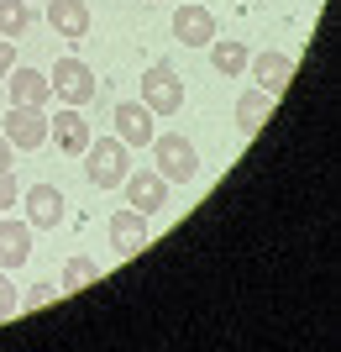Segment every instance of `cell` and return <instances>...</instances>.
Segmentation results:
<instances>
[{
	"label": "cell",
	"instance_id": "5",
	"mask_svg": "<svg viewBox=\"0 0 341 352\" xmlns=\"http://www.w3.org/2000/svg\"><path fill=\"white\" fill-rule=\"evenodd\" d=\"M142 105H148L152 116H178V105H184V79H178L168 63H152L142 74Z\"/></svg>",
	"mask_w": 341,
	"mask_h": 352
},
{
	"label": "cell",
	"instance_id": "14",
	"mask_svg": "<svg viewBox=\"0 0 341 352\" xmlns=\"http://www.w3.org/2000/svg\"><path fill=\"white\" fill-rule=\"evenodd\" d=\"M5 89H11V105H47V95H53L43 69H21V63L5 74Z\"/></svg>",
	"mask_w": 341,
	"mask_h": 352
},
{
	"label": "cell",
	"instance_id": "7",
	"mask_svg": "<svg viewBox=\"0 0 341 352\" xmlns=\"http://www.w3.org/2000/svg\"><path fill=\"white\" fill-rule=\"evenodd\" d=\"M174 37L184 47H210V43H215V16H210V6L184 0V6L174 11Z\"/></svg>",
	"mask_w": 341,
	"mask_h": 352
},
{
	"label": "cell",
	"instance_id": "4",
	"mask_svg": "<svg viewBox=\"0 0 341 352\" xmlns=\"http://www.w3.org/2000/svg\"><path fill=\"white\" fill-rule=\"evenodd\" d=\"M0 137H5L16 153L43 147V142H47V116H43V105H11V111L0 116Z\"/></svg>",
	"mask_w": 341,
	"mask_h": 352
},
{
	"label": "cell",
	"instance_id": "1",
	"mask_svg": "<svg viewBox=\"0 0 341 352\" xmlns=\"http://www.w3.org/2000/svg\"><path fill=\"white\" fill-rule=\"evenodd\" d=\"M152 168L168 179V184H189L194 174H200V153H194V142L184 132H152Z\"/></svg>",
	"mask_w": 341,
	"mask_h": 352
},
{
	"label": "cell",
	"instance_id": "21",
	"mask_svg": "<svg viewBox=\"0 0 341 352\" xmlns=\"http://www.w3.org/2000/svg\"><path fill=\"white\" fill-rule=\"evenodd\" d=\"M16 200H21V184H16V174H11V168H0V216H5V210H11Z\"/></svg>",
	"mask_w": 341,
	"mask_h": 352
},
{
	"label": "cell",
	"instance_id": "17",
	"mask_svg": "<svg viewBox=\"0 0 341 352\" xmlns=\"http://www.w3.org/2000/svg\"><path fill=\"white\" fill-rule=\"evenodd\" d=\"M247 58H252V53H247L237 37H215V43H210V63H215V74H226V79H242V74H247Z\"/></svg>",
	"mask_w": 341,
	"mask_h": 352
},
{
	"label": "cell",
	"instance_id": "22",
	"mask_svg": "<svg viewBox=\"0 0 341 352\" xmlns=\"http://www.w3.org/2000/svg\"><path fill=\"white\" fill-rule=\"evenodd\" d=\"M16 69V37H0V79Z\"/></svg>",
	"mask_w": 341,
	"mask_h": 352
},
{
	"label": "cell",
	"instance_id": "12",
	"mask_svg": "<svg viewBox=\"0 0 341 352\" xmlns=\"http://www.w3.org/2000/svg\"><path fill=\"white\" fill-rule=\"evenodd\" d=\"M148 216H142V210H116V216H110V248L121 252V258H132V252H142L148 248Z\"/></svg>",
	"mask_w": 341,
	"mask_h": 352
},
{
	"label": "cell",
	"instance_id": "24",
	"mask_svg": "<svg viewBox=\"0 0 341 352\" xmlns=\"http://www.w3.org/2000/svg\"><path fill=\"white\" fill-rule=\"evenodd\" d=\"M11 153H16V147L5 142V137H0V168H11Z\"/></svg>",
	"mask_w": 341,
	"mask_h": 352
},
{
	"label": "cell",
	"instance_id": "3",
	"mask_svg": "<svg viewBox=\"0 0 341 352\" xmlns=\"http://www.w3.org/2000/svg\"><path fill=\"white\" fill-rule=\"evenodd\" d=\"M47 85H53V95H58L63 105H89V100H95V89H100V85H95V74H89V63L74 58V53L53 63Z\"/></svg>",
	"mask_w": 341,
	"mask_h": 352
},
{
	"label": "cell",
	"instance_id": "20",
	"mask_svg": "<svg viewBox=\"0 0 341 352\" xmlns=\"http://www.w3.org/2000/svg\"><path fill=\"white\" fill-rule=\"evenodd\" d=\"M16 310H21V294H16L11 274H5V268H0V321H11Z\"/></svg>",
	"mask_w": 341,
	"mask_h": 352
},
{
	"label": "cell",
	"instance_id": "9",
	"mask_svg": "<svg viewBox=\"0 0 341 352\" xmlns=\"http://www.w3.org/2000/svg\"><path fill=\"white\" fill-rule=\"evenodd\" d=\"M247 74L257 79V89L283 95V89H289V79H294V58H289V53H279V47H268V53L247 58Z\"/></svg>",
	"mask_w": 341,
	"mask_h": 352
},
{
	"label": "cell",
	"instance_id": "11",
	"mask_svg": "<svg viewBox=\"0 0 341 352\" xmlns=\"http://www.w3.org/2000/svg\"><path fill=\"white\" fill-rule=\"evenodd\" d=\"M89 121L79 116V105H63L58 116H47V142H58L63 153H84L89 147Z\"/></svg>",
	"mask_w": 341,
	"mask_h": 352
},
{
	"label": "cell",
	"instance_id": "18",
	"mask_svg": "<svg viewBox=\"0 0 341 352\" xmlns=\"http://www.w3.org/2000/svg\"><path fill=\"white\" fill-rule=\"evenodd\" d=\"M95 279H100V263H95V258H84V252H74V258L63 263L58 289H63V294H79V289H89Z\"/></svg>",
	"mask_w": 341,
	"mask_h": 352
},
{
	"label": "cell",
	"instance_id": "19",
	"mask_svg": "<svg viewBox=\"0 0 341 352\" xmlns=\"http://www.w3.org/2000/svg\"><path fill=\"white\" fill-rule=\"evenodd\" d=\"M32 21V11L21 6V0H0V37H21Z\"/></svg>",
	"mask_w": 341,
	"mask_h": 352
},
{
	"label": "cell",
	"instance_id": "13",
	"mask_svg": "<svg viewBox=\"0 0 341 352\" xmlns=\"http://www.w3.org/2000/svg\"><path fill=\"white\" fill-rule=\"evenodd\" d=\"M27 258H32V226L27 221L0 216V268L11 274V268H21Z\"/></svg>",
	"mask_w": 341,
	"mask_h": 352
},
{
	"label": "cell",
	"instance_id": "10",
	"mask_svg": "<svg viewBox=\"0 0 341 352\" xmlns=\"http://www.w3.org/2000/svg\"><path fill=\"white\" fill-rule=\"evenodd\" d=\"M152 132H158V121H152V111L142 100H121L116 105V137L126 147H148Z\"/></svg>",
	"mask_w": 341,
	"mask_h": 352
},
{
	"label": "cell",
	"instance_id": "23",
	"mask_svg": "<svg viewBox=\"0 0 341 352\" xmlns=\"http://www.w3.org/2000/svg\"><path fill=\"white\" fill-rule=\"evenodd\" d=\"M53 294H63V289H47V284H37V289H32L27 300H21V305H27V310H43L47 300H53Z\"/></svg>",
	"mask_w": 341,
	"mask_h": 352
},
{
	"label": "cell",
	"instance_id": "6",
	"mask_svg": "<svg viewBox=\"0 0 341 352\" xmlns=\"http://www.w3.org/2000/svg\"><path fill=\"white\" fill-rule=\"evenodd\" d=\"M126 200H132V210H142V216H152V210L168 206V179L158 174V168H126Z\"/></svg>",
	"mask_w": 341,
	"mask_h": 352
},
{
	"label": "cell",
	"instance_id": "2",
	"mask_svg": "<svg viewBox=\"0 0 341 352\" xmlns=\"http://www.w3.org/2000/svg\"><path fill=\"white\" fill-rule=\"evenodd\" d=\"M126 153L132 147L121 142V137H89L84 147V174L95 190H121V179H126Z\"/></svg>",
	"mask_w": 341,
	"mask_h": 352
},
{
	"label": "cell",
	"instance_id": "8",
	"mask_svg": "<svg viewBox=\"0 0 341 352\" xmlns=\"http://www.w3.org/2000/svg\"><path fill=\"white\" fill-rule=\"evenodd\" d=\"M21 200H27V226L32 232H53L63 221V190L58 184H32Z\"/></svg>",
	"mask_w": 341,
	"mask_h": 352
},
{
	"label": "cell",
	"instance_id": "15",
	"mask_svg": "<svg viewBox=\"0 0 341 352\" xmlns=\"http://www.w3.org/2000/svg\"><path fill=\"white\" fill-rule=\"evenodd\" d=\"M273 100H279V95H268V89H242V100H237V126H242V132H247V137H252V132H263V126H268V116H273Z\"/></svg>",
	"mask_w": 341,
	"mask_h": 352
},
{
	"label": "cell",
	"instance_id": "16",
	"mask_svg": "<svg viewBox=\"0 0 341 352\" xmlns=\"http://www.w3.org/2000/svg\"><path fill=\"white\" fill-rule=\"evenodd\" d=\"M47 21L58 37H84L89 32V6L84 0H47Z\"/></svg>",
	"mask_w": 341,
	"mask_h": 352
}]
</instances>
